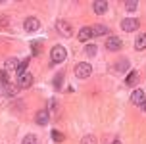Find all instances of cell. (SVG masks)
Instances as JSON below:
<instances>
[{
	"label": "cell",
	"instance_id": "cell-1",
	"mask_svg": "<svg viewBox=\"0 0 146 144\" xmlns=\"http://www.w3.org/2000/svg\"><path fill=\"white\" fill-rule=\"evenodd\" d=\"M66 56H67V52H66V48H64V46H54V48H52L50 50V58H52V62H54V64H60V62H64V60H66Z\"/></svg>",
	"mask_w": 146,
	"mask_h": 144
},
{
	"label": "cell",
	"instance_id": "cell-2",
	"mask_svg": "<svg viewBox=\"0 0 146 144\" xmlns=\"http://www.w3.org/2000/svg\"><path fill=\"white\" fill-rule=\"evenodd\" d=\"M90 73H92V67H90L87 62H81V64H77V67H75V75H77L79 79H87Z\"/></svg>",
	"mask_w": 146,
	"mask_h": 144
},
{
	"label": "cell",
	"instance_id": "cell-3",
	"mask_svg": "<svg viewBox=\"0 0 146 144\" xmlns=\"http://www.w3.org/2000/svg\"><path fill=\"white\" fill-rule=\"evenodd\" d=\"M31 85H33V75H31L29 71L17 75V86H19V88H29Z\"/></svg>",
	"mask_w": 146,
	"mask_h": 144
},
{
	"label": "cell",
	"instance_id": "cell-4",
	"mask_svg": "<svg viewBox=\"0 0 146 144\" xmlns=\"http://www.w3.org/2000/svg\"><path fill=\"white\" fill-rule=\"evenodd\" d=\"M106 48L111 52H117L123 48V42H121V38H117V36H110L108 40H106Z\"/></svg>",
	"mask_w": 146,
	"mask_h": 144
},
{
	"label": "cell",
	"instance_id": "cell-5",
	"mask_svg": "<svg viewBox=\"0 0 146 144\" xmlns=\"http://www.w3.org/2000/svg\"><path fill=\"white\" fill-rule=\"evenodd\" d=\"M121 27H123V31H127V33H131V31H137V29H139V19L127 17V19H123V21H121Z\"/></svg>",
	"mask_w": 146,
	"mask_h": 144
},
{
	"label": "cell",
	"instance_id": "cell-6",
	"mask_svg": "<svg viewBox=\"0 0 146 144\" xmlns=\"http://www.w3.org/2000/svg\"><path fill=\"white\" fill-rule=\"evenodd\" d=\"M23 27H25V31H27V33H35L36 29L40 27V23H38V19H36V17H27V19H25V23H23Z\"/></svg>",
	"mask_w": 146,
	"mask_h": 144
},
{
	"label": "cell",
	"instance_id": "cell-7",
	"mask_svg": "<svg viewBox=\"0 0 146 144\" xmlns=\"http://www.w3.org/2000/svg\"><path fill=\"white\" fill-rule=\"evenodd\" d=\"M35 121H36V125H46V123L50 121L48 109H38V111L35 113Z\"/></svg>",
	"mask_w": 146,
	"mask_h": 144
},
{
	"label": "cell",
	"instance_id": "cell-8",
	"mask_svg": "<svg viewBox=\"0 0 146 144\" xmlns=\"http://www.w3.org/2000/svg\"><path fill=\"white\" fill-rule=\"evenodd\" d=\"M131 102L135 106H140V108H142V104H144V92H142L140 88H135L133 94H131Z\"/></svg>",
	"mask_w": 146,
	"mask_h": 144
},
{
	"label": "cell",
	"instance_id": "cell-9",
	"mask_svg": "<svg viewBox=\"0 0 146 144\" xmlns=\"http://www.w3.org/2000/svg\"><path fill=\"white\" fill-rule=\"evenodd\" d=\"M56 27H58V31L64 36H69V35H71V25H69L67 21H64V19H60V21L56 23Z\"/></svg>",
	"mask_w": 146,
	"mask_h": 144
},
{
	"label": "cell",
	"instance_id": "cell-10",
	"mask_svg": "<svg viewBox=\"0 0 146 144\" xmlns=\"http://www.w3.org/2000/svg\"><path fill=\"white\" fill-rule=\"evenodd\" d=\"M92 10H94V14H98V15L106 14V10H108V2H104V0H96L94 4H92Z\"/></svg>",
	"mask_w": 146,
	"mask_h": 144
},
{
	"label": "cell",
	"instance_id": "cell-11",
	"mask_svg": "<svg viewBox=\"0 0 146 144\" xmlns=\"http://www.w3.org/2000/svg\"><path fill=\"white\" fill-rule=\"evenodd\" d=\"M17 69H19V62H17V58H10V60H6V71L17 73Z\"/></svg>",
	"mask_w": 146,
	"mask_h": 144
},
{
	"label": "cell",
	"instance_id": "cell-12",
	"mask_svg": "<svg viewBox=\"0 0 146 144\" xmlns=\"http://www.w3.org/2000/svg\"><path fill=\"white\" fill-rule=\"evenodd\" d=\"M90 31H92V36H102V35L108 33V27L106 25H92Z\"/></svg>",
	"mask_w": 146,
	"mask_h": 144
},
{
	"label": "cell",
	"instance_id": "cell-13",
	"mask_svg": "<svg viewBox=\"0 0 146 144\" xmlns=\"http://www.w3.org/2000/svg\"><path fill=\"white\" fill-rule=\"evenodd\" d=\"M90 36H92V31H90V27H83V29L79 31V40H81V42H87Z\"/></svg>",
	"mask_w": 146,
	"mask_h": 144
},
{
	"label": "cell",
	"instance_id": "cell-14",
	"mask_svg": "<svg viewBox=\"0 0 146 144\" xmlns=\"http://www.w3.org/2000/svg\"><path fill=\"white\" fill-rule=\"evenodd\" d=\"M31 50H33V56L40 54V50H42V40H33L31 42Z\"/></svg>",
	"mask_w": 146,
	"mask_h": 144
},
{
	"label": "cell",
	"instance_id": "cell-15",
	"mask_svg": "<svg viewBox=\"0 0 146 144\" xmlns=\"http://www.w3.org/2000/svg\"><path fill=\"white\" fill-rule=\"evenodd\" d=\"M135 48H137V50H144V48H146V35H140L139 38H137Z\"/></svg>",
	"mask_w": 146,
	"mask_h": 144
},
{
	"label": "cell",
	"instance_id": "cell-16",
	"mask_svg": "<svg viewBox=\"0 0 146 144\" xmlns=\"http://www.w3.org/2000/svg\"><path fill=\"white\" fill-rule=\"evenodd\" d=\"M137 81H139V75H137V71H131V73H129V77H127V85L133 86Z\"/></svg>",
	"mask_w": 146,
	"mask_h": 144
},
{
	"label": "cell",
	"instance_id": "cell-17",
	"mask_svg": "<svg viewBox=\"0 0 146 144\" xmlns=\"http://www.w3.org/2000/svg\"><path fill=\"white\" fill-rule=\"evenodd\" d=\"M64 135H62V133H60V131H52V140H54V142H64Z\"/></svg>",
	"mask_w": 146,
	"mask_h": 144
},
{
	"label": "cell",
	"instance_id": "cell-18",
	"mask_svg": "<svg viewBox=\"0 0 146 144\" xmlns=\"http://www.w3.org/2000/svg\"><path fill=\"white\" fill-rule=\"evenodd\" d=\"M81 144H96V138L92 135H85V137L81 138Z\"/></svg>",
	"mask_w": 146,
	"mask_h": 144
},
{
	"label": "cell",
	"instance_id": "cell-19",
	"mask_svg": "<svg viewBox=\"0 0 146 144\" xmlns=\"http://www.w3.org/2000/svg\"><path fill=\"white\" fill-rule=\"evenodd\" d=\"M8 71L6 69H0V85H8Z\"/></svg>",
	"mask_w": 146,
	"mask_h": 144
},
{
	"label": "cell",
	"instance_id": "cell-20",
	"mask_svg": "<svg viewBox=\"0 0 146 144\" xmlns=\"http://www.w3.org/2000/svg\"><path fill=\"white\" fill-rule=\"evenodd\" d=\"M21 144H36V137H35V135H27V137L23 138Z\"/></svg>",
	"mask_w": 146,
	"mask_h": 144
},
{
	"label": "cell",
	"instance_id": "cell-21",
	"mask_svg": "<svg viewBox=\"0 0 146 144\" xmlns=\"http://www.w3.org/2000/svg\"><path fill=\"white\" fill-rule=\"evenodd\" d=\"M137 2H133V0H129V2H125V8H127V12H133V10H137Z\"/></svg>",
	"mask_w": 146,
	"mask_h": 144
},
{
	"label": "cell",
	"instance_id": "cell-22",
	"mask_svg": "<svg viewBox=\"0 0 146 144\" xmlns=\"http://www.w3.org/2000/svg\"><path fill=\"white\" fill-rule=\"evenodd\" d=\"M15 92H17V88H15L14 85H12V86H10V85H6V94H8V96H14Z\"/></svg>",
	"mask_w": 146,
	"mask_h": 144
},
{
	"label": "cell",
	"instance_id": "cell-23",
	"mask_svg": "<svg viewBox=\"0 0 146 144\" xmlns=\"http://www.w3.org/2000/svg\"><path fill=\"white\" fill-rule=\"evenodd\" d=\"M85 52H87V56H94V54H96V46H92V44H90V46H87V48H85Z\"/></svg>",
	"mask_w": 146,
	"mask_h": 144
},
{
	"label": "cell",
	"instance_id": "cell-24",
	"mask_svg": "<svg viewBox=\"0 0 146 144\" xmlns=\"http://www.w3.org/2000/svg\"><path fill=\"white\" fill-rule=\"evenodd\" d=\"M62 81H64V75H62V73H60L58 77H56V79H54V86H56V88H60V86H62Z\"/></svg>",
	"mask_w": 146,
	"mask_h": 144
},
{
	"label": "cell",
	"instance_id": "cell-25",
	"mask_svg": "<svg viewBox=\"0 0 146 144\" xmlns=\"http://www.w3.org/2000/svg\"><path fill=\"white\" fill-rule=\"evenodd\" d=\"M48 104H50V109H56V106H58V104H56V100H54V98H52V100L48 102Z\"/></svg>",
	"mask_w": 146,
	"mask_h": 144
},
{
	"label": "cell",
	"instance_id": "cell-26",
	"mask_svg": "<svg viewBox=\"0 0 146 144\" xmlns=\"http://www.w3.org/2000/svg\"><path fill=\"white\" fill-rule=\"evenodd\" d=\"M127 67V62H121V64H117V69H125Z\"/></svg>",
	"mask_w": 146,
	"mask_h": 144
},
{
	"label": "cell",
	"instance_id": "cell-27",
	"mask_svg": "<svg viewBox=\"0 0 146 144\" xmlns=\"http://www.w3.org/2000/svg\"><path fill=\"white\" fill-rule=\"evenodd\" d=\"M142 109H144V111H146V102H144V104H142Z\"/></svg>",
	"mask_w": 146,
	"mask_h": 144
},
{
	"label": "cell",
	"instance_id": "cell-28",
	"mask_svg": "<svg viewBox=\"0 0 146 144\" xmlns=\"http://www.w3.org/2000/svg\"><path fill=\"white\" fill-rule=\"evenodd\" d=\"M111 144H121V142H119V140H115V142H111Z\"/></svg>",
	"mask_w": 146,
	"mask_h": 144
}]
</instances>
